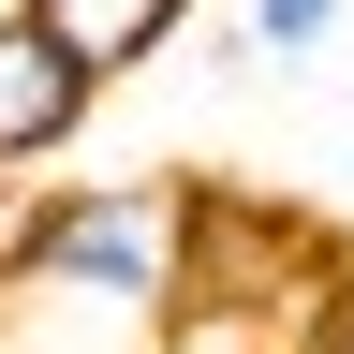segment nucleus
Listing matches in <instances>:
<instances>
[{
  "mask_svg": "<svg viewBox=\"0 0 354 354\" xmlns=\"http://www.w3.org/2000/svg\"><path fill=\"white\" fill-rule=\"evenodd\" d=\"M281 354H354V266H339V281H325V295L281 325Z\"/></svg>",
  "mask_w": 354,
  "mask_h": 354,
  "instance_id": "6",
  "label": "nucleus"
},
{
  "mask_svg": "<svg viewBox=\"0 0 354 354\" xmlns=\"http://www.w3.org/2000/svg\"><path fill=\"white\" fill-rule=\"evenodd\" d=\"M88 104H104V88H88L44 30H0V177H15V162H59L88 133Z\"/></svg>",
  "mask_w": 354,
  "mask_h": 354,
  "instance_id": "3",
  "label": "nucleus"
},
{
  "mask_svg": "<svg viewBox=\"0 0 354 354\" xmlns=\"http://www.w3.org/2000/svg\"><path fill=\"white\" fill-rule=\"evenodd\" d=\"M0 281L118 295V310H162L177 325V177H59V192H15Z\"/></svg>",
  "mask_w": 354,
  "mask_h": 354,
  "instance_id": "2",
  "label": "nucleus"
},
{
  "mask_svg": "<svg viewBox=\"0 0 354 354\" xmlns=\"http://www.w3.org/2000/svg\"><path fill=\"white\" fill-rule=\"evenodd\" d=\"M30 30L59 44V59L88 88H118V74H148L177 30H192V0H30Z\"/></svg>",
  "mask_w": 354,
  "mask_h": 354,
  "instance_id": "4",
  "label": "nucleus"
},
{
  "mask_svg": "<svg viewBox=\"0 0 354 354\" xmlns=\"http://www.w3.org/2000/svg\"><path fill=\"white\" fill-rule=\"evenodd\" d=\"M354 266L339 221H310L295 192H251V177H177V325H236L281 354V325Z\"/></svg>",
  "mask_w": 354,
  "mask_h": 354,
  "instance_id": "1",
  "label": "nucleus"
},
{
  "mask_svg": "<svg viewBox=\"0 0 354 354\" xmlns=\"http://www.w3.org/2000/svg\"><path fill=\"white\" fill-rule=\"evenodd\" d=\"M339 44V0H236V59H266V74H310Z\"/></svg>",
  "mask_w": 354,
  "mask_h": 354,
  "instance_id": "5",
  "label": "nucleus"
},
{
  "mask_svg": "<svg viewBox=\"0 0 354 354\" xmlns=\"http://www.w3.org/2000/svg\"><path fill=\"white\" fill-rule=\"evenodd\" d=\"M0 30H30V0H0Z\"/></svg>",
  "mask_w": 354,
  "mask_h": 354,
  "instance_id": "7",
  "label": "nucleus"
}]
</instances>
